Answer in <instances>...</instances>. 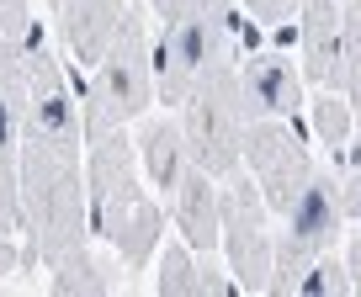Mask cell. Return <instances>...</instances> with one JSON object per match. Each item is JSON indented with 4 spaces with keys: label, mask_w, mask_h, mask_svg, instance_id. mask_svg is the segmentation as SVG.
I'll return each mask as SVG.
<instances>
[{
    "label": "cell",
    "mask_w": 361,
    "mask_h": 297,
    "mask_svg": "<svg viewBox=\"0 0 361 297\" xmlns=\"http://www.w3.org/2000/svg\"><path fill=\"white\" fill-rule=\"evenodd\" d=\"M16 202H22V271H48L59 255L90 239L85 217V170L80 148L22 138L16 144Z\"/></svg>",
    "instance_id": "obj_1"
},
{
    "label": "cell",
    "mask_w": 361,
    "mask_h": 297,
    "mask_svg": "<svg viewBox=\"0 0 361 297\" xmlns=\"http://www.w3.org/2000/svg\"><path fill=\"white\" fill-rule=\"evenodd\" d=\"M85 217L90 234L102 244H112L117 260L128 271H144L154 260L159 239H165V207L159 196H149L144 175H138L133 160V138L128 127H112V133L85 138Z\"/></svg>",
    "instance_id": "obj_2"
},
{
    "label": "cell",
    "mask_w": 361,
    "mask_h": 297,
    "mask_svg": "<svg viewBox=\"0 0 361 297\" xmlns=\"http://www.w3.org/2000/svg\"><path fill=\"white\" fill-rule=\"evenodd\" d=\"M154 106V75H149V11L128 6L117 22L112 43L90 64L85 96H80V133H112V127H133L138 117Z\"/></svg>",
    "instance_id": "obj_3"
},
{
    "label": "cell",
    "mask_w": 361,
    "mask_h": 297,
    "mask_svg": "<svg viewBox=\"0 0 361 297\" xmlns=\"http://www.w3.org/2000/svg\"><path fill=\"white\" fill-rule=\"evenodd\" d=\"M260 43V27L239 22V11L224 16H176L159 22V37L149 43V75H154V101L176 112L180 96L197 85L207 64L218 58H239Z\"/></svg>",
    "instance_id": "obj_4"
},
{
    "label": "cell",
    "mask_w": 361,
    "mask_h": 297,
    "mask_svg": "<svg viewBox=\"0 0 361 297\" xmlns=\"http://www.w3.org/2000/svg\"><path fill=\"white\" fill-rule=\"evenodd\" d=\"M239 58H218L197 75V85L180 96L176 122L186 138L197 170H207L213 181H228L239 170V133H245V112H239Z\"/></svg>",
    "instance_id": "obj_5"
},
{
    "label": "cell",
    "mask_w": 361,
    "mask_h": 297,
    "mask_svg": "<svg viewBox=\"0 0 361 297\" xmlns=\"http://www.w3.org/2000/svg\"><path fill=\"white\" fill-rule=\"evenodd\" d=\"M218 250L228 255L234 292H266L271 276V207L245 170L218 181Z\"/></svg>",
    "instance_id": "obj_6"
},
{
    "label": "cell",
    "mask_w": 361,
    "mask_h": 297,
    "mask_svg": "<svg viewBox=\"0 0 361 297\" xmlns=\"http://www.w3.org/2000/svg\"><path fill=\"white\" fill-rule=\"evenodd\" d=\"M239 170L255 181V191L266 196L271 217L293 202V191L308 181L314 170V154H308V138L298 127V117H255L239 133Z\"/></svg>",
    "instance_id": "obj_7"
},
{
    "label": "cell",
    "mask_w": 361,
    "mask_h": 297,
    "mask_svg": "<svg viewBox=\"0 0 361 297\" xmlns=\"http://www.w3.org/2000/svg\"><path fill=\"white\" fill-rule=\"evenodd\" d=\"M298 37V75L314 91H340L356 101L361 91V64L345 58V32H340V0H303L293 16Z\"/></svg>",
    "instance_id": "obj_8"
},
{
    "label": "cell",
    "mask_w": 361,
    "mask_h": 297,
    "mask_svg": "<svg viewBox=\"0 0 361 297\" xmlns=\"http://www.w3.org/2000/svg\"><path fill=\"white\" fill-rule=\"evenodd\" d=\"M239 75V112H245V122H255V117H298L303 112V75H298V58H287L282 48H250V53H239L234 64Z\"/></svg>",
    "instance_id": "obj_9"
},
{
    "label": "cell",
    "mask_w": 361,
    "mask_h": 297,
    "mask_svg": "<svg viewBox=\"0 0 361 297\" xmlns=\"http://www.w3.org/2000/svg\"><path fill=\"white\" fill-rule=\"evenodd\" d=\"M123 11H128V0H54V32H59L69 75H80V69H90L102 58Z\"/></svg>",
    "instance_id": "obj_10"
},
{
    "label": "cell",
    "mask_w": 361,
    "mask_h": 297,
    "mask_svg": "<svg viewBox=\"0 0 361 297\" xmlns=\"http://www.w3.org/2000/svg\"><path fill=\"white\" fill-rule=\"evenodd\" d=\"M165 223H176L180 244L197 255H213L218 250V181L197 165L180 170V181L165 191Z\"/></svg>",
    "instance_id": "obj_11"
},
{
    "label": "cell",
    "mask_w": 361,
    "mask_h": 297,
    "mask_svg": "<svg viewBox=\"0 0 361 297\" xmlns=\"http://www.w3.org/2000/svg\"><path fill=\"white\" fill-rule=\"evenodd\" d=\"M133 160H138V175H144V186L154 196H165L170 186L180 181V170L192 165V154H186V138H180V122L176 112L159 117V112H144L133 122Z\"/></svg>",
    "instance_id": "obj_12"
},
{
    "label": "cell",
    "mask_w": 361,
    "mask_h": 297,
    "mask_svg": "<svg viewBox=\"0 0 361 297\" xmlns=\"http://www.w3.org/2000/svg\"><path fill=\"white\" fill-rule=\"evenodd\" d=\"M48 292H59V297H80V292H117V271L102 260V255H90L85 244L80 250H69V255H59L54 265H48Z\"/></svg>",
    "instance_id": "obj_13"
},
{
    "label": "cell",
    "mask_w": 361,
    "mask_h": 297,
    "mask_svg": "<svg viewBox=\"0 0 361 297\" xmlns=\"http://www.w3.org/2000/svg\"><path fill=\"white\" fill-rule=\"evenodd\" d=\"M308 127H314V138L329 148H345L350 133H356V101H345L340 91H319L314 101H308Z\"/></svg>",
    "instance_id": "obj_14"
},
{
    "label": "cell",
    "mask_w": 361,
    "mask_h": 297,
    "mask_svg": "<svg viewBox=\"0 0 361 297\" xmlns=\"http://www.w3.org/2000/svg\"><path fill=\"white\" fill-rule=\"evenodd\" d=\"M154 292L197 297V250H186V244H165V250H159V271H154Z\"/></svg>",
    "instance_id": "obj_15"
},
{
    "label": "cell",
    "mask_w": 361,
    "mask_h": 297,
    "mask_svg": "<svg viewBox=\"0 0 361 297\" xmlns=\"http://www.w3.org/2000/svg\"><path fill=\"white\" fill-rule=\"evenodd\" d=\"M298 292H308V297H350L356 292V282L345 276V265L340 260H329V255H319L314 265L303 271V282H298Z\"/></svg>",
    "instance_id": "obj_16"
},
{
    "label": "cell",
    "mask_w": 361,
    "mask_h": 297,
    "mask_svg": "<svg viewBox=\"0 0 361 297\" xmlns=\"http://www.w3.org/2000/svg\"><path fill=\"white\" fill-rule=\"evenodd\" d=\"M22 202H16V148H0V234H16Z\"/></svg>",
    "instance_id": "obj_17"
},
{
    "label": "cell",
    "mask_w": 361,
    "mask_h": 297,
    "mask_svg": "<svg viewBox=\"0 0 361 297\" xmlns=\"http://www.w3.org/2000/svg\"><path fill=\"white\" fill-rule=\"evenodd\" d=\"M239 6L250 11V22H255V27H266V32H271V27H287V22H293L303 0H239Z\"/></svg>",
    "instance_id": "obj_18"
},
{
    "label": "cell",
    "mask_w": 361,
    "mask_h": 297,
    "mask_svg": "<svg viewBox=\"0 0 361 297\" xmlns=\"http://www.w3.org/2000/svg\"><path fill=\"white\" fill-rule=\"evenodd\" d=\"M32 22V11H27V0H0V32H16V27Z\"/></svg>",
    "instance_id": "obj_19"
},
{
    "label": "cell",
    "mask_w": 361,
    "mask_h": 297,
    "mask_svg": "<svg viewBox=\"0 0 361 297\" xmlns=\"http://www.w3.org/2000/svg\"><path fill=\"white\" fill-rule=\"evenodd\" d=\"M16 271H22V239L0 234V276H16Z\"/></svg>",
    "instance_id": "obj_20"
},
{
    "label": "cell",
    "mask_w": 361,
    "mask_h": 297,
    "mask_svg": "<svg viewBox=\"0 0 361 297\" xmlns=\"http://www.w3.org/2000/svg\"><path fill=\"white\" fill-rule=\"evenodd\" d=\"M340 6H356V0H340Z\"/></svg>",
    "instance_id": "obj_21"
}]
</instances>
